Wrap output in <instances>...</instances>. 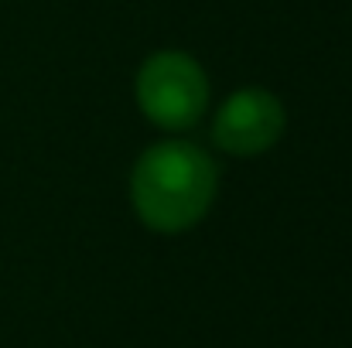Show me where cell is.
<instances>
[{
	"instance_id": "cell-1",
	"label": "cell",
	"mask_w": 352,
	"mask_h": 348,
	"mask_svg": "<svg viewBox=\"0 0 352 348\" xmlns=\"http://www.w3.org/2000/svg\"><path fill=\"white\" fill-rule=\"evenodd\" d=\"M219 192L216 161L192 140L171 137L147 147L130 171V205L151 232L195 229Z\"/></svg>"
},
{
	"instance_id": "cell-2",
	"label": "cell",
	"mask_w": 352,
	"mask_h": 348,
	"mask_svg": "<svg viewBox=\"0 0 352 348\" xmlns=\"http://www.w3.org/2000/svg\"><path fill=\"white\" fill-rule=\"evenodd\" d=\"M137 106L161 130H188L209 110V76L206 69L178 48H161L137 69Z\"/></svg>"
},
{
	"instance_id": "cell-3",
	"label": "cell",
	"mask_w": 352,
	"mask_h": 348,
	"mask_svg": "<svg viewBox=\"0 0 352 348\" xmlns=\"http://www.w3.org/2000/svg\"><path fill=\"white\" fill-rule=\"evenodd\" d=\"M287 126L284 103L270 89H239L212 116V143L233 157L267 154Z\"/></svg>"
}]
</instances>
